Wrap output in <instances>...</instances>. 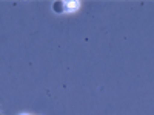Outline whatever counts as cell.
<instances>
[{
	"instance_id": "cell-1",
	"label": "cell",
	"mask_w": 154,
	"mask_h": 115,
	"mask_svg": "<svg viewBox=\"0 0 154 115\" xmlns=\"http://www.w3.org/2000/svg\"><path fill=\"white\" fill-rule=\"evenodd\" d=\"M79 6H80V3H79V2H75V0H69V2H65V8H66V11H75Z\"/></svg>"
},
{
	"instance_id": "cell-2",
	"label": "cell",
	"mask_w": 154,
	"mask_h": 115,
	"mask_svg": "<svg viewBox=\"0 0 154 115\" xmlns=\"http://www.w3.org/2000/svg\"><path fill=\"white\" fill-rule=\"evenodd\" d=\"M53 11L57 12V14H60V12H63V11H66V8H65V2H56V3L53 5Z\"/></svg>"
},
{
	"instance_id": "cell-3",
	"label": "cell",
	"mask_w": 154,
	"mask_h": 115,
	"mask_svg": "<svg viewBox=\"0 0 154 115\" xmlns=\"http://www.w3.org/2000/svg\"><path fill=\"white\" fill-rule=\"evenodd\" d=\"M22 115H26V114H22Z\"/></svg>"
}]
</instances>
